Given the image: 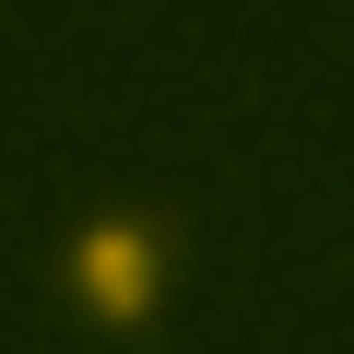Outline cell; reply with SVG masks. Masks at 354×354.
I'll return each instance as SVG.
<instances>
[{"instance_id": "cell-1", "label": "cell", "mask_w": 354, "mask_h": 354, "mask_svg": "<svg viewBox=\"0 0 354 354\" xmlns=\"http://www.w3.org/2000/svg\"><path fill=\"white\" fill-rule=\"evenodd\" d=\"M189 260H201V213L189 201H95L48 236L36 260V307L71 319V330H106V342H142L177 319V295H189Z\"/></svg>"}]
</instances>
